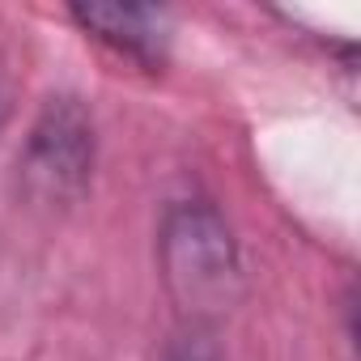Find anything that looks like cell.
<instances>
[{"label": "cell", "mask_w": 361, "mask_h": 361, "mask_svg": "<svg viewBox=\"0 0 361 361\" xmlns=\"http://www.w3.org/2000/svg\"><path fill=\"white\" fill-rule=\"evenodd\" d=\"M157 272L188 327H213L247 293L243 247L213 200H174L157 226Z\"/></svg>", "instance_id": "6da1fadb"}, {"label": "cell", "mask_w": 361, "mask_h": 361, "mask_svg": "<svg viewBox=\"0 0 361 361\" xmlns=\"http://www.w3.org/2000/svg\"><path fill=\"white\" fill-rule=\"evenodd\" d=\"M98 166V128L81 98L56 94L39 106L18 153V192L30 209L64 213L90 196Z\"/></svg>", "instance_id": "7a4b0ae2"}, {"label": "cell", "mask_w": 361, "mask_h": 361, "mask_svg": "<svg viewBox=\"0 0 361 361\" xmlns=\"http://www.w3.org/2000/svg\"><path fill=\"white\" fill-rule=\"evenodd\" d=\"M68 18L85 39L106 47L115 60L140 68V73H161L170 60V18L166 9L153 5H73Z\"/></svg>", "instance_id": "3957f363"}, {"label": "cell", "mask_w": 361, "mask_h": 361, "mask_svg": "<svg viewBox=\"0 0 361 361\" xmlns=\"http://www.w3.org/2000/svg\"><path fill=\"white\" fill-rule=\"evenodd\" d=\"M166 361H221L217 344H213V327H188L166 344Z\"/></svg>", "instance_id": "277c9868"}, {"label": "cell", "mask_w": 361, "mask_h": 361, "mask_svg": "<svg viewBox=\"0 0 361 361\" xmlns=\"http://www.w3.org/2000/svg\"><path fill=\"white\" fill-rule=\"evenodd\" d=\"M9 111H13V94H9V85H5V81H0V128H5Z\"/></svg>", "instance_id": "5b68a950"}]
</instances>
